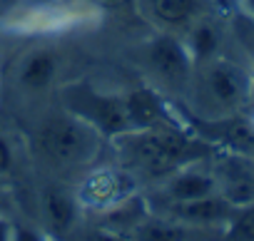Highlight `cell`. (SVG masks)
Returning <instances> with one entry per match:
<instances>
[{
	"instance_id": "6da1fadb",
	"label": "cell",
	"mask_w": 254,
	"mask_h": 241,
	"mask_svg": "<svg viewBox=\"0 0 254 241\" xmlns=\"http://www.w3.org/2000/svg\"><path fill=\"white\" fill-rule=\"evenodd\" d=\"M182 140L175 135H157V137H147L137 145V152L142 157V162L152 169V172H165L172 167L175 157L182 152Z\"/></svg>"
},
{
	"instance_id": "7a4b0ae2",
	"label": "cell",
	"mask_w": 254,
	"mask_h": 241,
	"mask_svg": "<svg viewBox=\"0 0 254 241\" xmlns=\"http://www.w3.org/2000/svg\"><path fill=\"white\" fill-rule=\"evenodd\" d=\"M43 147L53 159L60 162H70L80 154L82 149V137L75 127L65 125V122H55L43 132Z\"/></svg>"
},
{
	"instance_id": "3957f363",
	"label": "cell",
	"mask_w": 254,
	"mask_h": 241,
	"mask_svg": "<svg viewBox=\"0 0 254 241\" xmlns=\"http://www.w3.org/2000/svg\"><path fill=\"white\" fill-rule=\"evenodd\" d=\"M152 60H155L157 70H160L165 77H170V80H180V77L185 75V55H182V50H180L172 40H167V38L155 45Z\"/></svg>"
},
{
	"instance_id": "277c9868",
	"label": "cell",
	"mask_w": 254,
	"mask_h": 241,
	"mask_svg": "<svg viewBox=\"0 0 254 241\" xmlns=\"http://www.w3.org/2000/svg\"><path fill=\"white\" fill-rule=\"evenodd\" d=\"M209 85H212V92L222 99V102H234L242 92V85H239V77L234 70L229 67H217L212 75H209Z\"/></svg>"
},
{
	"instance_id": "5b68a950",
	"label": "cell",
	"mask_w": 254,
	"mask_h": 241,
	"mask_svg": "<svg viewBox=\"0 0 254 241\" xmlns=\"http://www.w3.org/2000/svg\"><path fill=\"white\" fill-rule=\"evenodd\" d=\"M127 109H130L132 119L140 125H150L157 117V102L150 92H135L130 97V102H127Z\"/></svg>"
},
{
	"instance_id": "8992f818",
	"label": "cell",
	"mask_w": 254,
	"mask_h": 241,
	"mask_svg": "<svg viewBox=\"0 0 254 241\" xmlns=\"http://www.w3.org/2000/svg\"><path fill=\"white\" fill-rule=\"evenodd\" d=\"M53 75V57L50 55H38L28 62L25 72H23V80L30 85V87H43Z\"/></svg>"
},
{
	"instance_id": "52a82bcc",
	"label": "cell",
	"mask_w": 254,
	"mask_h": 241,
	"mask_svg": "<svg viewBox=\"0 0 254 241\" xmlns=\"http://www.w3.org/2000/svg\"><path fill=\"white\" fill-rule=\"evenodd\" d=\"M209 179H204V177H182V179H177L175 182V187H172V194L175 196H180V199H199V196H204L207 192H209Z\"/></svg>"
},
{
	"instance_id": "ba28073f",
	"label": "cell",
	"mask_w": 254,
	"mask_h": 241,
	"mask_svg": "<svg viewBox=\"0 0 254 241\" xmlns=\"http://www.w3.org/2000/svg\"><path fill=\"white\" fill-rule=\"evenodd\" d=\"M48 209H50V219H53V224L58 229H63V226L70 224V219H72V204L67 201L65 194L50 192L48 194Z\"/></svg>"
},
{
	"instance_id": "9c48e42d",
	"label": "cell",
	"mask_w": 254,
	"mask_h": 241,
	"mask_svg": "<svg viewBox=\"0 0 254 241\" xmlns=\"http://www.w3.org/2000/svg\"><path fill=\"white\" fill-rule=\"evenodd\" d=\"M155 10L162 20L180 23L190 15L192 10V0H155Z\"/></svg>"
},
{
	"instance_id": "30bf717a",
	"label": "cell",
	"mask_w": 254,
	"mask_h": 241,
	"mask_svg": "<svg viewBox=\"0 0 254 241\" xmlns=\"http://www.w3.org/2000/svg\"><path fill=\"white\" fill-rule=\"evenodd\" d=\"M182 214L190 216V219H202V221H207V219H214V216L222 214V204L214 201V199H202V196H199V199H192V204L182 206Z\"/></svg>"
},
{
	"instance_id": "8fae6325",
	"label": "cell",
	"mask_w": 254,
	"mask_h": 241,
	"mask_svg": "<svg viewBox=\"0 0 254 241\" xmlns=\"http://www.w3.org/2000/svg\"><path fill=\"white\" fill-rule=\"evenodd\" d=\"M232 239L234 241H254V209H249L239 216V221L232 229Z\"/></svg>"
},
{
	"instance_id": "7c38bea8",
	"label": "cell",
	"mask_w": 254,
	"mask_h": 241,
	"mask_svg": "<svg viewBox=\"0 0 254 241\" xmlns=\"http://www.w3.org/2000/svg\"><path fill=\"white\" fill-rule=\"evenodd\" d=\"M97 114L102 119V125L107 130H120L122 127V112L115 102H100L97 104Z\"/></svg>"
},
{
	"instance_id": "4fadbf2b",
	"label": "cell",
	"mask_w": 254,
	"mask_h": 241,
	"mask_svg": "<svg viewBox=\"0 0 254 241\" xmlns=\"http://www.w3.org/2000/svg\"><path fill=\"white\" fill-rule=\"evenodd\" d=\"M142 241H180V231L165 229V226H150L142 234Z\"/></svg>"
},
{
	"instance_id": "5bb4252c",
	"label": "cell",
	"mask_w": 254,
	"mask_h": 241,
	"mask_svg": "<svg viewBox=\"0 0 254 241\" xmlns=\"http://www.w3.org/2000/svg\"><path fill=\"white\" fill-rule=\"evenodd\" d=\"M194 45H197V50H199L202 55L209 52V50L214 48V35H212V30H207V28L197 30V35H194Z\"/></svg>"
},
{
	"instance_id": "9a60e30c",
	"label": "cell",
	"mask_w": 254,
	"mask_h": 241,
	"mask_svg": "<svg viewBox=\"0 0 254 241\" xmlns=\"http://www.w3.org/2000/svg\"><path fill=\"white\" fill-rule=\"evenodd\" d=\"M8 159H10V157H8V149H5L3 142H0V169H5V167H8Z\"/></svg>"
},
{
	"instance_id": "2e32d148",
	"label": "cell",
	"mask_w": 254,
	"mask_h": 241,
	"mask_svg": "<svg viewBox=\"0 0 254 241\" xmlns=\"http://www.w3.org/2000/svg\"><path fill=\"white\" fill-rule=\"evenodd\" d=\"M100 5H107V8H120V5H125L127 0H97Z\"/></svg>"
},
{
	"instance_id": "e0dca14e",
	"label": "cell",
	"mask_w": 254,
	"mask_h": 241,
	"mask_svg": "<svg viewBox=\"0 0 254 241\" xmlns=\"http://www.w3.org/2000/svg\"><path fill=\"white\" fill-rule=\"evenodd\" d=\"M18 241H38V236L30 234V231H20V234H18Z\"/></svg>"
},
{
	"instance_id": "ac0fdd59",
	"label": "cell",
	"mask_w": 254,
	"mask_h": 241,
	"mask_svg": "<svg viewBox=\"0 0 254 241\" xmlns=\"http://www.w3.org/2000/svg\"><path fill=\"white\" fill-rule=\"evenodd\" d=\"M90 241H112V239H107V236H100V234H95V236H90Z\"/></svg>"
},
{
	"instance_id": "d6986e66",
	"label": "cell",
	"mask_w": 254,
	"mask_h": 241,
	"mask_svg": "<svg viewBox=\"0 0 254 241\" xmlns=\"http://www.w3.org/2000/svg\"><path fill=\"white\" fill-rule=\"evenodd\" d=\"M0 241H3V229H0Z\"/></svg>"
}]
</instances>
